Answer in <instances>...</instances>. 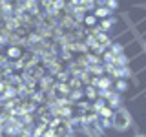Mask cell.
<instances>
[{"label": "cell", "mask_w": 146, "mask_h": 137, "mask_svg": "<svg viewBox=\"0 0 146 137\" xmlns=\"http://www.w3.org/2000/svg\"><path fill=\"white\" fill-rule=\"evenodd\" d=\"M97 15H99V17H104V15H108V11H106V9H99Z\"/></svg>", "instance_id": "obj_4"}, {"label": "cell", "mask_w": 146, "mask_h": 137, "mask_svg": "<svg viewBox=\"0 0 146 137\" xmlns=\"http://www.w3.org/2000/svg\"><path fill=\"white\" fill-rule=\"evenodd\" d=\"M133 137H146L144 134H137V135H133Z\"/></svg>", "instance_id": "obj_5"}, {"label": "cell", "mask_w": 146, "mask_h": 137, "mask_svg": "<svg viewBox=\"0 0 146 137\" xmlns=\"http://www.w3.org/2000/svg\"><path fill=\"white\" fill-rule=\"evenodd\" d=\"M64 137H75V135H73V134H66V135H64Z\"/></svg>", "instance_id": "obj_6"}, {"label": "cell", "mask_w": 146, "mask_h": 137, "mask_svg": "<svg viewBox=\"0 0 146 137\" xmlns=\"http://www.w3.org/2000/svg\"><path fill=\"white\" fill-rule=\"evenodd\" d=\"M111 126L115 128L117 132H126L128 128L131 126V115L126 108H119L111 117Z\"/></svg>", "instance_id": "obj_1"}, {"label": "cell", "mask_w": 146, "mask_h": 137, "mask_svg": "<svg viewBox=\"0 0 146 137\" xmlns=\"http://www.w3.org/2000/svg\"><path fill=\"white\" fill-rule=\"evenodd\" d=\"M86 134H88L90 137H102V135L99 134V126H95V124L86 126Z\"/></svg>", "instance_id": "obj_2"}, {"label": "cell", "mask_w": 146, "mask_h": 137, "mask_svg": "<svg viewBox=\"0 0 146 137\" xmlns=\"http://www.w3.org/2000/svg\"><path fill=\"white\" fill-rule=\"evenodd\" d=\"M108 7L110 9H115L117 7V2H115V0H108Z\"/></svg>", "instance_id": "obj_3"}]
</instances>
